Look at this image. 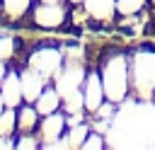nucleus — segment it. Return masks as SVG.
Masks as SVG:
<instances>
[{
  "mask_svg": "<svg viewBox=\"0 0 155 150\" xmlns=\"http://www.w3.org/2000/svg\"><path fill=\"white\" fill-rule=\"evenodd\" d=\"M31 2H34V0H2V10H5L7 17L19 19V17H24V15L29 12Z\"/></svg>",
  "mask_w": 155,
  "mask_h": 150,
  "instance_id": "11",
  "label": "nucleus"
},
{
  "mask_svg": "<svg viewBox=\"0 0 155 150\" xmlns=\"http://www.w3.org/2000/svg\"><path fill=\"white\" fill-rule=\"evenodd\" d=\"M70 2H73V5H80V2H82V0H70Z\"/></svg>",
  "mask_w": 155,
  "mask_h": 150,
  "instance_id": "19",
  "label": "nucleus"
},
{
  "mask_svg": "<svg viewBox=\"0 0 155 150\" xmlns=\"http://www.w3.org/2000/svg\"><path fill=\"white\" fill-rule=\"evenodd\" d=\"M12 53H15V39H10V36H0V60L12 58Z\"/></svg>",
  "mask_w": 155,
  "mask_h": 150,
  "instance_id": "13",
  "label": "nucleus"
},
{
  "mask_svg": "<svg viewBox=\"0 0 155 150\" xmlns=\"http://www.w3.org/2000/svg\"><path fill=\"white\" fill-rule=\"evenodd\" d=\"M61 51L58 48H53V46H44V48H39V51H34L31 56H29V60H27V65L31 68V70H36L44 80H48V77H53V75H58V70H61Z\"/></svg>",
  "mask_w": 155,
  "mask_h": 150,
  "instance_id": "1",
  "label": "nucleus"
},
{
  "mask_svg": "<svg viewBox=\"0 0 155 150\" xmlns=\"http://www.w3.org/2000/svg\"><path fill=\"white\" fill-rule=\"evenodd\" d=\"M85 10L97 19H109L116 10L114 0H85Z\"/></svg>",
  "mask_w": 155,
  "mask_h": 150,
  "instance_id": "9",
  "label": "nucleus"
},
{
  "mask_svg": "<svg viewBox=\"0 0 155 150\" xmlns=\"http://www.w3.org/2000/svg\"><path fill=\"white\" fill-rule=\"evenodd\" d=\"M0 94H2L5 106H15V109H17V106L24 102V97H22V82H19V73H15V70L5 73V77H2V82H0Z\"/></svg>",
  "mask_w": 155,
  "mask_h": 150,
  "instance_id": "3",
  "label": "nucleus"
},
{
  "mask_svg": "<svg viewBox=\"0 0 155 150\" xmlns=\"http://www.w3.org/2000/svg\"><path fill=\"white\" fill-rule=\"evenodd\" d=\"M5 73H7V68H5V63L0 60V82H2V77H5Z\"/></svg>",
  "mask_w": 155,
  "mask_h": 150,
  "instance_id": "16",
  "label": "nucleus"
},
{
  "mask_svg": "<svg viewBox=\"0 0 155 150\" xmlns=\"http://www.w3.org/2000/svg\"><path fill=\"white\" fill-rule=\"evenodd\" d=\"M65 131V116L53 111L46 114V119L39 121V138H41V148H53L58 143V138H63Z\"/></svg>",
  "mask_w": 155,
  "mask_h": 150,
  "instance_id": "2",
  "label": "nucleus"
},
{
  "mask_svg": "<svg viewBox=\"0 0 155 150\" xmlns=\"http://www.w3.org/2000/svg\"><path fill=\"white\" fill-rule=\"evenodd\" d=\"M39 128V111L34 104L22 102L17 106V131L19 133H34Z\"/></svg>",
  "mask_w": 155,
  "mask_h": 150,
  "instance_id": "7",
  "label": "nucleus"
},
{
  "mask_svg": "<svg viewBox=\"0 0 155 150\" xmlns=\"http://www.w3.org/2000/svg\"><path fill=\"white\" fill-rule=\"evenodd\" d=\"M102 94H104V85L99 80L97 73H90L85 77V87H82V102L87 111H97L102 106Z\"/></svg>",
  "mask_w": 155,
  "mask_h": 150,
  "instance_id": "6",
  "label": "nucleus"
},
{
  "mask_svg": "<svg viewBox=\"0 0 155 150\" xmlns=\"http://www.w3.org/2000/svg\"><path fill=\"white\" fill-rule=\"evenodd\" d=\"M2 109H5V102H2V94H0V114H2Z\"/></svg>",
  "mask_w": 155,
  "mask_h": 150,
  "instance_id": "17",
  "label": "nucleus"
},
{
  "mask_svg": "<svg viewBox=\"0 0 155 150\" xmlns=\"http://www.w3.org/2000/svg\"><path fill=\"white\" fill-rule=\"evenodd\" d=\"M39 2H61V0H39Z\"/></svg>",
  "mask_w": 155,
  "mask_h": 150,
  "instance_id": "18",
  "label": "nucleus"
},
{
  "mask_svg": "<svg viewBox=\"0 0 155 150\" xmlns=\"http://www.w3.org/2000/svg\"><path fill=\"white\" fill-rule=\"evenodd\" d=\"M140 2L143 0H119L116 10L119 12H136V10H140Z\"/></svg>",
  "mask_w": 155,
  "mask_h": 150,
  "instance_id": "14",
  "label": "nucleus"
},
{
  "mask_svg": "<svg viewBox=\"0 0 155 150\" xmlns=\"http://www.w3.org/2000/svg\"><path fill=\"white\" fill-rule=\"evenodd\" d=\"M34 106H36V111H39L41 116L58 111V106H61V94H58V90H56V87H44V92L39 94V99L34 102Z\"/></svg>",
  "mask_w": 155,
  "mask_h": 150,
  "instance_id": "8",
  "label": "nucleus"
},
{
  "mask_svg": "<svg viewBox=\"0 0 155 150\" xmlns=\"http://www.w3.org/2000/svg\"><path fill=\"white\" fill-rule=\"evenodd\" d=\"M63 17H65V12H63V7L58 2H39L34 7V22L39 27L53 29V27H58L63 22Z\"/></svg>",
  "mask_w": 155,
  "mask_h": 150,
  "instance_id": "4",
  "label": "nucleus"
},
{
  "mask_svg": "<svg viewBox=\"0 0 155 150\" xmlns=\"http://www.w3.org/2000/svg\"><path fill=\"white\" fill-rule=\"evenodd\" d=\"M19 82H22V97H24V102H29V104H34L36 99H39V94L44 92V77L36 73V70H31L29 65H27V70H22L19 73Z\"/></svg>",
  "mask_w": 155,
  "mask_h": 150,
  "instance_id": "5",
  "label": "nucleus"
},
{
  "mask_svg": "<svg viewBox=\"0 0 155 150\" xmlns=\"http://www.w3.org/2000/svg\"><path fill=\"white\" fill-rule=\"evenodd\" d=\"M17 131V109L5 106L0 114V135H15Z\"/></svg>",
  "mask_w": 155,
  "mask_h": 150,
  "instance_id": "10",
  "label": "nucleus"
},
{
  "mask_svg": "<svg viewBox=\"0 0 155 150\" xmlns=\"http://www.w3.org/2000/svg\"><path fill=\"white\" fill-rule=\"evenodd\" d=\"M87 138H90V140H85V143H82L85 148H102V145H104V143H102V135H94V133H90Z\"/></svg>",
  "mask_w": 155,
  "mask_h": 150,
  "instance_id": "15",
  "label": "nucleus"
},
{
  "mask_svg": "<svg viewBox=\"0 0 155 150\" xmlns=\"http://www.w3.org/2000/svg\"><path fill=\"white\" fill-rule=\"evenodd\" d=\"M15 148H19V150H27V148H41V140H39L36 135H31V133H19L17 140H15Z\"/></svg>",
  "mask_w": 155,
  "mask_h": 150,
  "instance_id": "12",
  "label": "nucleus"
}]
</instances>
